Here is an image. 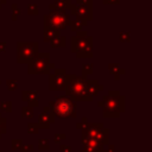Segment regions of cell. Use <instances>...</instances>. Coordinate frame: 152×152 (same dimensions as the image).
<instances>
[{"label": "cell", "mask_w": 152, "mask_h": 152, "mask_svg": "<svg viewBox=\"0 0 152 152\" xmlns=\"http://www.w3.org/2000/svg\"><path fill=\"white\" fill-rule=\"evenodd\" d=\"M39 125L37 122H28L27 124V133L28 134H38L39 132Z\"/></svg>", "instance_id": "22"}, {"label": "cell", "mask_w": 152, "mask_h": 152, "mask_svg": "<svg viewBox=\"0 0 152 152\" xmlns=\"http://www.w3.org/2000/svg\"><path fill=\"white\" fill-rule=\"evenodd\" d=\"M103 127H104V126H103V124H101V122H88L87 126L82 129V135L94 139Z\"/></svg>", "instance_id": "12"}, {"label": "cell", "mask_w": 152, "mask_h": 152, "mask_svg": "<svg viewBox=\"0 0 152 152\" xmlns=\"http://www.w3.org/2000/svg\"><path fill=\"white\" fill-rule=\"evenodd\" d=\"M69 10H70L71 14L76 17V19L87 20V21L93 19V7L91 6H87V5L76 2V4H72Z\"/></svg>", "instance_id": "9"}, {"label": "cell", "mask_w": 152, "mask_h": 152, "mask_svg": "<svg viewBox=\"0 0 152 152\" xmlns=\"http://www.w3.org/2000/svg\"><path fill=\"white\" fill-rule=\"evenodd\" d=\"M23 145H24V142H23L21 139H12V140H11V148H12L13 151L20 150Z\"/></svg>", "instance_id": "25"}, {"label": "cell", "mask_w": 152, "mask_h": 152, "mask_svg": "<svg viewBox=\"0 0 152 152\" xmlns=\"http://www.w3.org/2000/svg\"><path fill=\"white\" fill-rule=\"evenodd\" d=\"M119 39L121 42H129L131 40V36H129V31H121L119 33Z\"/></svg>", "instance_id": "30"}, {"label": "cell", "mask_w": 152, "mask_h": 152, "mask_svg": "<svg viewBox=\"0 0 152 152\" xmlns=\"http://www.w3.org/2000/svg\"><path fill=\"white\" fill-rule=\"evenodd\" d=\"M86 31L76 32L70 39V49L72 53H76L77 58H91L93 57V37L87 34Z\"/></svg>", "instance_id": "3"}, {"label": "cell", "mask_w": 152, "mask_h": 152, "mask_svg": "<svg viewBox=\"0 0 152 152\" xmlns=\"http://www.w3.org/2000/svg\"><path fill=\"white\" fill-rule=\"evenodd\" d=\"M27 14L28 15H38L39 14L38 6L36 4H28L27 5Z\"/></svg>", "instance_id": "24"}, {"label": "cell", "mask_w": 152, "mask_h": 152, "mask_svg": "<svg viewBox=\"0 0 152 152\" xmlns=\"http://www.w3.org/2000/svg\"><path fill=\"white\" fill-rule=\"evenodd\" d=\"M106 146H107V147L103 148V152H115V146H114V145L108 144V145H106Z\"/></svg>", "instance_id": "35"}, {"label": "cell", "mask_w": 152, "mask_h": 152, "mask_svg": "<svg viewBox=\"0 0 152 152\" xmlns=\"http://www.w3.org/2000/svg\"><path fill=\"white\" fill-rule=\"evenodd\" d=\"M11 10H12V15H11V18H12V20H14V21H15V20L20 17L21 11H20V8L17 6V4H12Z\"/></svg>", "instance_id": "23"}, {"label": "cell", "mask_w": 152, "mask_h": 152, "mask_svg": "<svg viewBox=\"0 0 152 152\" xmlns=\"http://www.w3.org/2000/svg\"><path fill=\"white\" fill-rule=\"evenodd\" d=\"M0 84H1V81H0Z\"/></svg>", "instance_id": "40"}, {"label": "cell", "mask_w": 152, "mask_h": 152, "mask_svg": "<svg viewBox=\"0 0 152 152\" xmlns=\"http://www.w3.org/2000/svg\"><path fill=\"white\" fill-rule=\"evenodd\" d=\"M21 115L25 119H31L33 116V108L32 107H28L27 104L26 106H23V108H21Z\"/></svg>", "instance_id": "21"}, {"label": "cell", "mask_w": 152, "mask_h": 152, "mask_svg": "<svg viewBox=\"0 0 152 152\" xmlns=\"http://www.w3.org/2000/svg\"><path fill=\"white\" fill-rule=\"evenodd\" d=\"M21 99L28 107L36 108L39 106V93L36 90H24L21 93Z\"/></svg>", "instance_id": "11"}, {"label": "cell", "mask_w": 152, "mask_h": 152, "mask_svg": "<svg viewBox=\"0 0 152 152\" xmlns=\"http://www.w3.org/2000/svg\"><path fill=\"white\" fill-rule=\"evenodd\" d=\"M6 51V42H0V52Z\"/></svg>", "instance_id": "38"}, {"label": "cell", "mask_w": 152, "mask_h": 152, "mask_svg": "<svg viewBox=\"0 0 152 152\" xmlns=\"http://www.w3.org/2000/svg\"><path fill=\"white\" fill-rule=\"evenodd\" d=\"M87 124H88V120H87V118H82V119H81V121L76 124V127H77V128H81V129H83V128L87 126Z\"/></svg>", "instance_id": "31"}, {"label": "cell", "mask_w": 152, "mask_h": 152, "mask_svg": "<svg viewBox=\"0 0 152 152\" xmlns=\"http://www.w3.org/2000/svg\"><path fill=\"white\" fill-rule=\"evenodd\" d=\"M94 139H95L96 141H99L102 146L108 145V144H109V131H108L107 128H104V127H103Z\"/></svg>", "instance_id": "15"}, {"label": "cell", "mask_w": 152, "mask_h": 152, "mask_svg": "<svg viewBox=\"0 0 152 152\" xmlns=\"http://www.w3.org/2000/svg\"><path fill=\"white\" fill-rule=\"evenodd\" d=\"M55 114L52 113V110L50 109L49 106H44L43 108V112L39 114L38 116V125H39V128H43V129H49L50 125L55 122Z\"/></svg>", "instance_id": "10"}, {"label": "cell", "mask_w": 152, "mask_h": 152, "mask_svg": "<svg viewBox=\"0 0 152 152\" xmlns=\"http://www.w3.org/2000/svg\"><path fill=\"white\" fill-rule=\"evenodd\" d=\"M87 20H81V19H75V20H70L69 23V26L71 28L72 32H78L81 31V28L83 26H87Z\"/></svg>", "instance_id": "18"}, {"label": "cell", "mask_w": 152, "mask_h": 152, "mask_svg": "<svg viewBox=\"0 0 152 152\" xmlns=\"http://www.w3.org/2000/svg\"><path fill=\"white\" fill-rule=\"evenodd\" d=\"M55 116L58 118H76L77 115V104L66 95L57 96L53 101L48 103Z\"/></svg>", "instance_id": "4"}, {"label": "cell", "mask_w": 152, "mask_h": 152, "mask_svg": "<svg viewBox=\"0 0 152 152\" xmlns=\"http://www.w3.org/2000/svg\"><path fill=\"white\" fill-rule=\"evenodd\" d=\"M44 30L45 28H56V30H64L69 26L70 18L66 11L58 10V8H49V13L44 15Z\"/></svg>", "instance_id": "6"}, {"label": "cell", "mask_w": 152, "mask_h": 152, "mask_svg": "<svg viewBox=\"0 0 152 152\" xmlns=\"http://www.w3.org/2000/svg\"><path fill=\"white\" fill-rule=\"evenodd\" d=\"M97 106L102 108V115L104 118H119V115L125 112V96L120 95L118 90H110Z\"/></svg>", "instance_id": "2"}, {"label": "cell", "mask_w": 152, "mask_h": 152, "mask_svg": "<svg viewBox=\"0 0 152 152\" xmlns=\"http://www.w3.org/2000/svg\"><path fill=\"white\" fill-rule=\"evenodd\" d=\"M6 1H7V0H0V8H1V6H2L4 4H6Z\"/></svg>", "instance_id": "39"}, {"label": "cell", "mask_w": 152, "mask_h": 152, "mask_svg": "<svg viewBox=\"0 0 152 152\" xmlns=\"http://www.w3.org/2000/svg\"><path fill=\"white\" fill-rule=\"evenodd\" d=\"M59 150H61V152H71V147L68 145H64V144H62L59 146Z\"/></svg>", "instance_id": "34"}, {"label": "cell", "mask_w": 152, "mask_h": 152, "mask_svg": "<svg viewBox=\"0 0 152 152\" xmlns=\"http://www.w3.org/2000/svg\"><path fill=\"white\" fill-rule=\"evenodd\" d=\"M87 88H88L89 95L94 97L103 89V86H101L97 80H87Z\"/></svg>", "instance_id": "13"}, {"label": "cell", "mask_w": 152, "mask_h": 152, "mask_svg": "<svg viewBox=\"0 0 152 152\" xmlns=\"http://www.w3.org/2000/svg\"><path fill=\"white\" fill-rule=\"evenodd\" d=\"M39 52L38 42H18L17 43V63H28Z\"/></svg>", "instance_id": "7"}, {"label": "cell", "mask_w": 152, "mask_h": 152, "mask_svg": "<svg viewBox=\"0 0 152 152\" xmlns=\"http://www.w3.org/2000/svg\"><path fill=\"white\" fill-rule=\"evenodd\" d=\"M103 1V4H106V5H116V4H119L121 0H102Z\"/></svg>", "instance_id": "37"}, {"label": "cell", "mask_w": 152, "mask_h": 152, "mask_svg": "<svg viewBox=\"0 0 152 152\" xmlns=\"http://www.w3.org/2000/svg\"><path fill=\"white\" fill-rule=\"evenodd\" d=\"M6 122H7L6 118H2L0 114V139H1L2 134L6 133Z\"/></svg>", "instance_id": "29"}, {"label": "cell", "mask_w": 152, "mask_h": 152, "mask_svg": "<svg viewBox=\"0 0 152 152\" xmlns=\"http://www.w3.org/2000/svg\"><path fill=\"white\" fill-rule=\"evenodd\" d=\"M93 70H94V65L91 63H86L82 65L81 68V71H82V77L87 78V76L91 75L93 74Z\"/></svg>", "instance_id": "20"}, {"label": "cell", "mask_w": 152, "mask_h": 152, "mask_svg": "<svg viewBox=\"0 0 152 152\" xmlns=\"http://www.w3.org/2000/svg\"><path fill=\"white\" fill-rule=\"evenodd\" d=\"M38 148L42 150V151H48L50 148V144H49V140L45 139V138H42L39 139L38 141Z\"/></svg>", "instance_id": "26"}, {"label": "cell", "mask_w": 152, "mask_h": 152, "mask_svg": "<svg viewBox=\"0 0 152 152\" xmlns=\"http://www.w3.org/2000/svg\"><path fill=\"white\" fill-rule=\"evenodd\" d=\"M64 91L66 96H69L72 101H93V97L88 93L87 88V78L75 75V74H66L65 77V87Z\"/></svg>", "instance_id": "1"}, {"label": "cell", "mask_w": 152, "mask_h": 152, "mask_svg": "<svg viewBox=\"0 0 152 152\" xmlns=\"http://www.w3.org/2000/svg\"><path fill=\"white\" fill-rule=\"evenodd\" d=\"M0 152H1V151H0Z\"/></svg>", "instance_id": "41"}, {"label": "cell", "mask_w": 152, "mask_h": 152, "mask_svg": "<svg viewBox=\"0 0 152 152\" xmlns=\"http://www.w3.org/2000/svg\"><path fill=\"white\" fill-rule=\"evenodd\" d=\"M32 150H33V144L23 145V146H21V148H20V151H21V152H30V151H32Z\"/></svg>", "instance_id": "33"}, {"label": "cell", "mask_w": 152, "mask_h": 152, "mask_svg": "<svg viewBox=\"0 0 152 152\" xmlns=\"http://www.w3.org/2000/svg\"><path fill=\"white\" fill-rule=\"evenodd\" d=\"M65 138H66V134H64V133H56L55 134V142H59V141L64 140Z\"/></svg>", "instance_id": "32"}, {"label": "cell", "mask_w": 152, "mask_h": 152, "mask_svg": "<svg viewBox=\"0 0 152 152\" xmlns=\"http://www.w3.org/2000/svg\"><path fill=\"white\" fill-rule=\"evenodd\" d=\"M0 109L4 110V112L11 113L12 112V102L11 101H2L0 103Z\"/></svg>", "instance_id": "28"}, {"label": "cell", "mask_w": 152, "mask_h": 152, "mask_svg": "<svg viewBox=\"0 0 152 152\" xmlns=\"http://www.w3.org/2000/svg\"><path fill=\"white\" fill-rule=\"evenodd\" d=\"M71 5H72L71 0H55L53 4L49 5V8H58L66 11V8H70Z\"/></svg>", "instance_id": "17"}, {"label": "cell", "mask_w": 152, "mask_h": 152, "mask_svg": "<svg viewBox=\"0 0 152 152\" xmlns=\"http://www.w3.org/2000/svg\"><path fill=\"white\" fill-rule=\"evenodd\" d=\"M59 33H61L59 30H56V28H45L44 30V34H43V40L44 42H51L55 38L59 37L61 36Z\"/></svg>", "instance_id": "16"}, {"label": "cell", "mask_w": 152, "mask_h": 152, "mask_svg": "<svg viewBox=\"0 0 152 152\" xmlns=\"http://www.w3.org/2000/svg\"><path fill=\"white\" fill-rule=\"evenodd\" d=\"M56 65L50 62L49 52H38L28 63H27V74L28 75H49Z\"/></svg>", "instance_id": "5"}, {"label": "cell", "mask_w": 152, "mask_h": 152, "mask_svg": "<svg viewBox=\"0 0 152 152\" xmlns=\"http://www.w3.org/2000/svg\"><path fill=\"white\" fill-rule=\"evenodd\" d=\"M76 2H80V4H83V5L93 7V0H76Z\"/></svg>", "instance_id": "36"}, {"label": "cell", "mask_w": 152, "mask_h": 152, "mask_svg": "<svg viewBox=\"0 0 152 152\" xmlns=\"http://www.w3.org/2000/svg\"><path fill=\"white\" fill-rule=\"evenodd\" d=\"M53 72L49 74V89L51 91H58V90H64L65 87V77H66V71L63 68H55L52 70Z\"/></svg>", "instance_id": "8"}, {"label": "cell", "mask_w": 152, "mask_h": 152, "mask_svg": "<svg viewBox=\"0 0 152 152\" xmlns=\"http://www.w3.org/2000/svg\"><path fill=\"white\" fill-rule=\"evenodd\" d=\"M6 87H7V89H8L10 91L17 90V88H18V82H17V80H7V81H6Z\"/></svg>", "instance_id": "27"}, {"label": "cell", "mask_w": 152, "mask_h": 152, "mask_svg": "<svg viewBox=\"0 0 152 152\" xmlns=\"http://www.w3.org/2000/svg\"><path fill=\"white\" fill-rule=\"evenodd\" d=\"M108 69L112 76H114L115 80H119L121 75H125V69L121 68L118 63H109L108 64Z\"/></svg>", "instance_id": "14"}, {"label": "cell", "mask_w": 152, "mask_h": 152, "mask_svg": "<svg viewBox=\"0 0 152 152\" xmlns=\"http://www.w3.org/2000/svg\"><path fill=\"white\" fill-rule=\"evenodd\" d=\"M50 45H51V48H64L66 45V39H65V37L59 36V37L55 38L53 40H51Z\"/></svg>", "instance_id": "19"}]
</instances>
